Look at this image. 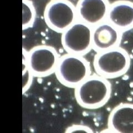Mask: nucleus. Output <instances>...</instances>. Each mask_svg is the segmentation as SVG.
Here are the masks:
<instances>
[{"label":"nucleus","instance_id":"4","mask_svg":"<svg viewBox=\"0 0 133 133\" xmlns=\"http://www.w3.org/2000/svg\"><path fill=\"white\" fill-rule=\"evenodd\" d=\"M24 61L33 76L44 77L55 72L60 57L52 46L39 45L23 54Z\"/></svg>","mask_w":133,"mask_h":133},{"label":"nucleus","instance_id":"7","mask_svg":"<svg viewBox=\"0 0 133 133\" xmlns=\"http://www.w3.org/2000/svg\"><path fill=\"white\" fill-rule=\"evenodd\" d=\"M110 5L109 0H78V19L94 27L107 20Z\"/></svg>","mask_w":133,"mask_h":133},{"label":"nucleus","instance_id":"1","mask_svg":"<svg viewBox=\"0 0 133 133\" xmlns=\"http://www.w3.org/2000/svg\"><path fill=\"white\" fill-rule=\"evenodd\" d=\"M74 89L77 103L88 109L103 107L109 101L111 94L110 82L97 73L91 74Z\"/></svg>","mask_w":133,"mask_h":133},{"label":"nucleus","instance_id":"11","mask_svg":"<svg viewBox=\"0 0 133 133\" xmlns=\"http://www.w3.org/2000/svg\"><path fill=\"white\" fill-rule=\"evenodd\" d=\"M23 13L26 14L23 16V30L32 27L35 20L36 12L35 7L30 0H23Z\"/></svg>","mask_w":133,"mask_h":133},{"label":"nucleus","instance_id":"3","mask_svg":"<svg viewBox=\"0 0 133 133\" xmlns=\"http://www.w3.org/2000/svg\"><path fill=\"white\" fill-rule=\"evenodd\" d=\"M55 73L61 84L75 88L90 76L91 67L83 56L68 53L60 57Z\"/></svg>","mask_w":133,"mask_h":133},{"label":"nucleus","instance_id":"10","mask_svg":"<svg viewBox=\"0 0 133 133\" xmlns=\"http://www.w3.org/2000/svg\"><path fill=\"white\" fill-rule=\"evenodd\" d=\"M111 132L133 133V103H122L114 107L108 120Z\"/></svg>","mask_w":133,"mask_h":133},{"label":"nucleus","instance_id":"8","mask_svg":"<svg viewBox=\"0 0 133 133\" xmlns=\"http://www.w3.org/2000/svg\"><path fill=\"white\" fill-rule=\"evenodd\" d=\"M123 33L107 21L93 27V48L97 52L119 46Z\"/></svg>","mask_w":133,"mask_h":133},{"label":"nucleus","instance_id":"12","mask_svg":"<svg viewBox=\"0 0 133 133\" xmlns=\"http://www.w3.org/2000/svg\"><path fill=\"white\" fill-rule=\"evenodd\" d=\"M76 131H83L86 132H93V131L89 127L81 124L73 125L66 129V132H73Z\"/></svg>","mask_w":133,"mask_h":133},{"label":"nucleus","instance_id":"2","mask_svg":"<svg viewBox=\"0 0 133 133\" xmlns=\"http://www.w3.org/2000/svg\"><path fill=\"white\" fill-rule=\"evenodd\" d=\"M130 64V55L120 46L97 52L93 61L96 73L108 79L123 76L129 69Z\"/></svg>","mask_w":133,"mask_h":133},{"label":"nucleus","instance_id":"9","mask_svg":"<svg viewBox=\"0 0 133 133\" xmlns=\"http://www.w3.org/2000/svg\"><path fill=\"white\" fill-rule=\"evenodd\" d=\"M107 21L122 33L133 28V1L117 0L110 3Z\"/></svg>","mask_w":133,"mask_h":133},{"label":"nucleus","instance_id":"6","mask_svg":"<svg viewBox=\"0 0 133 133\" xmlns=\"http://www.w3.org/2000/svg\"><path fill=\"white\" fill-rule=\"evenodd\" d=\"M93 27L77 19L62 33V43L67 53L84 55L93 48Z\"/></svg>","mask_w":133,"mask_h":133},{"label":"nucleus","instance_id":"5","mask_svg":"<svg viewBox=\"0 0 133 133\" xmlns=\"http://www.w3.org/2000/svg\"><path fill=\"white\" fill-rule=\"evenodd\" d=\"M44 18L50 28L62 33L78 19L76 7L69 0H51L45 7Z\"/></svg>","mask_w":133,"mask_h":133}]
</instances>
